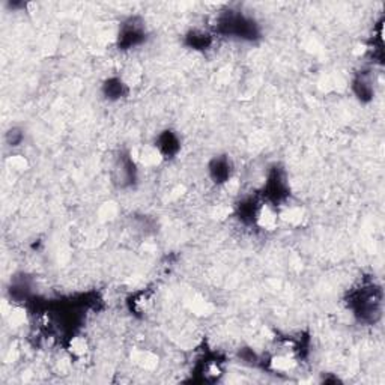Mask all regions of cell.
I'll use <instances>...</instances> for the list:
<instances>
[{
  "mask_svg": "<svg viewBox=\"0 0 385 385\" xmlns=\"http://www.w3.org/2000/svg\"><path fill=\"white\" fill-rule=\"evenodd\" d=\"M199 375L205 382H217L225 375L223 362L218 358H206L199 365Z\"/></svg>",
  "mask_w": 385,
  "mask_h": 385,
  "instance_id": "7c38bea8",
  "label": "cell"
},
{
  "mask_svg": "<svg viewBox=\"0 0 385 385\" xmlns=\"http://www.w3.org/2000/svg\"><path fill=\"white\" fill-rule=\"evenodd\" d=\"M153 292L151 291H139L134 295H131L128 300V309L131 315L134 316H146L153 309Z\"/></svg>",
  "mask_w": 385,
  "mask_h": 385,
  "instance_id": "9c48e42d",
  "label": "cell"
},
{
  "mask_svg": "<svg viewBox=\"0 0 385 385\" xmlns=\"http://www.w3.org/2000/svg\"><path fill=\"white\" fill-rule=\"evenodd\" d=\"M101 91L107 101L116 103V101L124 100V98L128 95L130 84L124 79H120V77H110V79H107L103 83Z\"/></svg>",
  "mask_w": 385,
  "mask_h": 385,
  "instance_id": "30bf717a",
  "label": "cell"
},
{
  "mask_svg": "<svg viewBox=\"0 0 385 385\" xmlns=\"http://www.w3.org/2000/svg\"><path fill=\"white\" fill-rule=\"evenodd\" d=\"M208 176L215 185H226L234 176V163L229 156H214L208 163Z\"/></svg>",
  "mask_w": 385,
  "mask_h": 385,
  "instance_id": "8992f818",
  "label": "cell"
},
{
  "mask_svg": "<svg viewBox=\"0 0 385 385\" xmlns=\"http://www.w3.org/2000/svg\"><path fill=\"white\" fill-rule=\"evenodd\" d=\"M211 44H213V34H210V32L203 29H191L189 34L185 35V46L191 50L202 51V50L210 49Z\"/></svg>",
  "mask_w": 385,
  "mask_h": 385,
  "instance_id": "4fadbf2b",
  "label": "cell"
},
{
  "mask_svg": "<svg viewBox=\"0 0 385 385\" xmlns=\"http://www.w3.org/2000/svg\"><path fill=\"white\" fill-rule=\"evenodd\" d=\"M25 139H26L25 130L20 128V127L9 128L6 131V136H5V140H6L9 148H18V146H21V145H23Z\"/></svg>",
  "mask_w": 385,
  "mask_h": 385,
  "instance_id": "5bb4252c",
  "label": "cell"
},
{
  "mask_svg": "<svg viewBox=\"0 0 385 385\" xmlns=\"http://www.w3.org/2000/svg\"><path fill=\"white\" fill-rule=\"evenodd\" d=\"M263 199L277 208L291 199L288 176L283 169L274 166L268 172L265 187H263Z\"/></svg>",
  "mask_w": 385,
  "mask_h": 385,
  "instance_id": "5b68a950",
  "label": "cell"
},
{
  "mask_svg": "<svg viewBox=\"0 0 385 385\" xmlns=\"http://www.w3.org/2000/svg\"><path fill=\"white\" fill-rule=\"evenodd\" d=\"M156 149L158 151L160 157L163 158V161L166 160H172L176 156H178L182 145H181V137L179 134L176 133L173 130H164L157 136L156 141L152 143Z\"/></svg>",
  "mask_w": 385,
  "mask_h": 385,
  "instance_id": "52a82bcc",
  "label": "cell"
},
{
  "mask_svg": "<svg viewBox=\"0 0 385 385\" xmlns=\"http://www.w3.org/2000/svg\"><path fill=\"white\" fill-rule=\"evenodd\" d=\"M148 29L146 23L140 17L127 18L119 27L118 47L119 50H134L146 42Z\"/></svg>",
  "mask_w": 385,
  "mask_h": 385,
  "instance_id": "277c9868",
  "label": "cell"
},
{
  "mask_svg": "<svg viewBox=\"0 0 385 385\" xmlns=\"http://www.w3.org/2000/svg\"><path fill=\"white\" fill-rule=\"evenodd\" d=\"M70 351H71V355H74L77 358L84 357L86 352H87L86 340L83 337H74L70 342Z\"/></svg>",
  "mask_w": 385,
  "mask_h": 385,
  "instance_id": "9a60e30c",
  "label": "cell"
},
{
  "mask_svg": "<svg viewBox=\"0 0 385 385\" xmlns=\"http://www.w3.org/2000/svg\"><path fill=\"white\" fill-rule=\"evenodd\" d=\"M352 92L360 103H370L375 98V77L370 70H361L354 77Z\"/></svg>",
  "mask_w": 385,
  "mask_h": 385,
  "instance_id": "ba28073f",
  "label": "cell"
},
{
  "mask_svg": "<svg viewBox=\"0 0 385 385\" xmlns=\"http://www.w3.org/2000/svg\"><path fill=\"white\" fill-rule=\"evenodd\" d=\"M215 32L222 37L243 42H255L260 38V26L258 21L239 9L223 11L217 17Z\"/></svg>",
  "mask_w": 385,
  "mask_h": 385,
  "instance_id": "7a4b0ae2",
  "label": "cell"
},
{
  "mask_svg": "<svg viewBox=\"0 0 385 385\" xmlns=\"http://www.w3.org/2000/svg\"><path fill=\"white\" fill-rule=\"evenodd\" d=\"M110 178L115 187L119 190H128L139 181V169L137 161L128 151H120L113 160L112 170H110Z\"/></svg>",
  "mask_w": 385,
  "mask_h": 385,
  "instance_id": "3957f363",
  "label": "cell"
},
{
  "mask_svg": "<svg viewBox=\"0 0 385 385\" xmlns=\"http://www.w3.org/2000/svg\"><path fill=\"white\" fill-rule=\"evenodd\" d=\"M279 217L280 223L289 225L291 227H300L303 226L305 220V213L303 206L298 203H292L291 199L279 206Z\"/></svg>",
  "mask_w": 385,
  "mask_h": 385,
  "instance_id": "8fae6325",
  "label": "cell"
},
{
  "mask_svg": "<svg viewBox=\"0 0 385 385\" xmlns=\"http://www.w3.org/2000/svg\"><path fill=\"white\" fill-rule=\"evenodd\" d=\"M348 305L358 322L375 325L381 321L384 310V295L381 286L375 282L361 283L351 292Z\"/></svg>",
  "mask_w": 385,
  "mask_h": 385,
  "instance_id": "6da1fadb",
  "label": "cell"
}]
</instances>
